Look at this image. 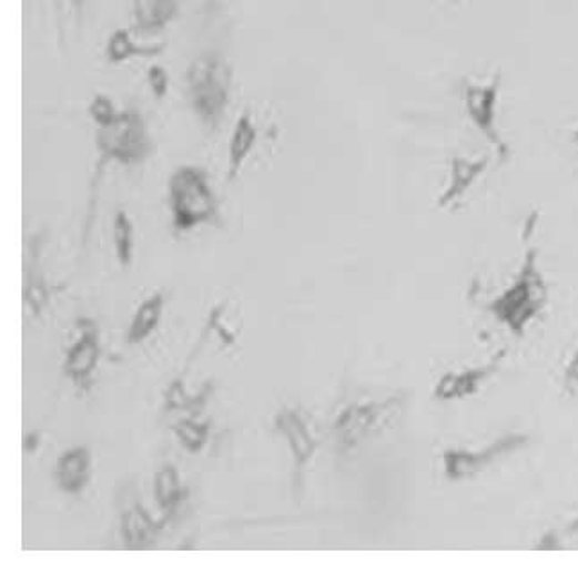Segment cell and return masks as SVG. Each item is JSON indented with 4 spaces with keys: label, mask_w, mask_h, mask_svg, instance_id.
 <instances>
[{
    "label": "cell",
    "mask_w": 578,
    "mask_h": 572,
    "mask_svg": "<svg viewBox=\"0 0 578 572\" xmlns=\"http://www.w3.org/2000/svg\"><path fill=\"white\" fill-rule=\"evenodd\" d=\"M212 384L204 385L200 392L192 394L186 392L185 385L181 384L180 379H176L174 384L169 387L168 394H165V408L169 411H189V413H197L201 408L206 405L212 394Z\"/></svg>",
    "instance_id": "19"
},
{
    "label": "cell",
    "mask_w": 578,
    "mask_h": 572,
    "mask_svg": "<svg viewBox=\"0 0 578 572\" xmlns=\"http://www.w3.org/2000/svg\"><path fill=\"white\" fill-rule=\"evenodd\" d=\"M500 75L489 83H466L463 86V101L466 115L475 130L496 149L501 160L509 156V147L498 130V102H500Z\"/></svg>",
    "instance_id": "7"
},
{
    "label": "cell",
    "mask_w": 578,
    "mask_h": 572,
    "mask_svg": "<svg viewBox=\"0 0 578 572\" xmlns=\"http://www.w3.org/2000/svg\"><path fill=\"white\" fill-rule=\"evenodd\" d=\"M90 0H70V4H72V8H74L75 13H78V17H81L83 14L84 8H87V4H89Z\"/></svg>",
    "instance_id": "27"
},
{
    "label": "cell",
    "mask_w": 578,
    "mask_h": 572,
    "mask_svg": "<svg viewBox=\"0 0 578 572\" xmlns=\"http://www.w3.org/2000/svg\"><path fill=\"white\" fill-rule=\"evenodd\" d=\"M180 11V0H131L134 31L142 37L165 31Z\"/></svg>",
    "instance_id": "12"
},
{
    "label": "cell",
    "mask_w": 578,
    "mask_h": 572,
    "mask_svg": "<svg viewBox=\"0 0 578 572\" xmlns=\"http://www.w3.org/2000/svg\"><path fill=\"white\" fill-rule=\"evenodd\" d=\"M169 210L172 229L186 235L219 221V198L209 172L195 165H181L169 177Z\"/></svg>",
    "instance_id": "2"
},
{
    "label": "cell",
    "mask_w": 578,
    "mask_h": 572,
    "mask_svg": "<svg viewBox=\"0 0 578 572\" xmlns=\"http://www.w3.org/2000/svg\"><path fill=\"white\" fill-rule=\"evenodd\" d=\"M47 303H49V288H47L45 282L42 277L38 282H34L33 277H29L28 288H26V305H28V308L38 317L42 314Z\"/></svg>",
    "instance_id": "23"
},
{
    "label": "cell",
    "mask_w": 578,
    "mask_h": 572,
    "mask_svg": "<svg viewBox=\"0 0 578 572\" xmlns=\"http://www.w3.org/2000/svg\"><path fill=\"white\" fill-rule=\"evenodd\" d=\"M256 142H258V127L255 124V116L251 115L250 111H244L236 119L227 143V183H233L241 176L245 162L255 151Z\"/></svg>",
    "instance_id": "14"
},
{
    "label": "cell",
    "mask_w": 578,
    "mask_h": 572,
    "mask_svg": "<svg viewBox=\"0 0 578 572\" xmlns=\"http://www.w3.org/2000/svg\"><path fill=\"white\" fill-rule=\"evenodd\" d=\"M148 84L156 101L168 99L169 90H171V75H169L168 69L162 65L149 67Z\"/></svg>",
    "instance_id": "24"
},
{
    "label": "cell",
    "mask_w": 578,
    "mask_h": 572,
    "mask_svg": "<svg viewBox=\"0 0 578 572\" xmlns=\"http://www.w3.org/2000/svg\"><path fill=\"white\" fill-rule=\"evenodd\" d=\"M186 101L204 130L217 131L232 102L233 67L219 51H203L185 72Z\"/></svg>",
    "instance_id": "1"
},
{
    "label": "cell",
    "mask_w": 578,
    "mask_h": 572,
    "mask_svg": "<svg viewBox=\"0 0 578 572\" xmlns=\"http://www.w3.org/2000/svg\"><path fill=\"white\" fill-rule=\"evenodd\" d=\"M548 300V288L537 267V249H528L518 276L487 309L501 326L516 337H523L528 326L539 317Z\"/></svg>",
    "instance_id": "3"
},
{
    "label": "cell",
    "mask_w": 578,
    "mask_h": 572,
    "mask_svg": "<svg viewBox=\"0 0 578 572\" xmlns=\"http://www.w3.org/2000/svg\"><path fill=\"white\" fill-rule=\"evenodd\" d=\"M57 483L61 492L65 494L78 496L87 489L92 478V452L84 446H75V448L67 449L61 452L58 458Z\"/></svg>",
    "instance_id": "11"
},
{
    "label": "cell",
    "mask_w": 578,
    "mask_h": 572,
    "mask_svg": "<svg viewBox=\"0 0 578 572\" xmlns=\"http://www.w3.org/2000/svg\"><path fill=\"white\" fill-rule=\"evenodd\" d=\"M454 2H460V0H454Z\"/></svg>",
    "instance_id": "29"
},
{
    "label": "cell",
    "mask_w": 578,
    "mask_h": 572,
    "mask_svg": "<svg viewBox=\"0 0 578 572\" xmlns=\"http://www.w3.org/2000/svg\"><path fill=\"white\" fill-rule=\"evenodd\" d=\"M565 381L571 392H578V349L566 365Z\"/></svg>",
    "instance_id": "25"
},
{
    "label": "cell",
    "mask_w": 578,
    "mask_h": 572,
    "mask_svg": "<svg viewBox=\"0 0 578 572\" xmlns=\"http://www.w3.org/2000/svg\"><path fill=\"white\" fill-rule=\"evenodd\" d=\"M168 518L163 521H154L148 510L140 503L125 508L121 515V533L124 544L130 550H144L154 544L158 533L163 530Z\"/></svg>",
    "instance_id": "15"
},
{
    "label": "cell",
    "mask_w": 578,
    "mask_h": 572,
    "mask_svg": "<svg viewBox=\"0 0 578 572\" xmlns=\"http://www.w3.org/2000/svg\"><path fill=\"white\" fill-rule=\"evenodd\" d=\"M174 435L185 451H189L190 454H200L209 443L210 425L203 420L186 417L174 425Z\"/></svg>",
    "instance_id": "21"
},
{
    "label": "cell",
    "mask_w": 578,
    "mask_h": 572,
    "mask_svg": "<svg viewBox=\"0 0 578 572\" xmlns=\"http://www.w3.org/2000/svg\"><path fill=\"white\" fill-rule=\"evenodd\" d=\"M402 407L399 397L384 402H356L344 408L334 425V437L341 451H352L387 425Z\"/></svg>",
    "instance_id": "5"
},
{
    "label": "cell",
    "mask_w": 578,
    "mask_h": 572,
    "mask_svg": "<svg viewBox=\"0 0 578 572\" xmlns=\"http://www.w3.org/2000/svg\"><path fill=\"white\" fill-rule=\"evenodd\" d=\"M95 149L101 172L108 163H119L122 166L142 165L153 156L156 143L142 111L125 108L113 124L98 127Z\"/></svg>",
    "instance_id": "4"
},
{
    "label": "cell",
    "mask_w": 578,
    "mask_h": 572,
    "mask_svg": "<svg viewBox=\"0 0 578 572\" xmlns=\"http://www.w3.org/2000/svg\"><path fill=\"white\" fill-rule=\"evenodd\" d=\"M183 498H185V490H183L176 467L171 463L160 467V471L154 476V499H156L158 507L172 515Z\"/></svg>",
    "instance_id": "18"
},
{
    "label": "cell",
    "mask_w": 578,
    "mask_h": 572,
    "mask_svg": "<svg viewBox=\"0 0 578 572\" xmlns=\"http://www.w3.org/2000/svg\"><path fill=\"white\" fill-rule=\"evenodd\" d=\"M121 111L116 110L115 102L112 98H108L107 93H98L93 95L89 104L90 121L98 127H108L116 121Z\"/></svg>",
    "instance_id": "22"
},
{
    "label": "cell",
    "mask_w": 578,
    "mask_h": 572,
    "mask_svg": "<svg viewBox=\"0 0 578 572\" xmlns=\"http://www.w3.org/2000/svg\"><path fill=\"white\" fill-rule=\"evenodd\" d=\"M163 309H165V297L160 292L145 297L140 303L131 319L130 329H128V341L131 346L142 344L156 331L158 326L162 323Z\"/></svg>",
    "instance_id": "17"
},
{
    "label": "cell",
    "mask_w": 578,
    "mask_h": 572,
    "mask_svg": "<svg viewBox=\"0 0 578 572\" xmlns=\"http://www.w3.org/2000/svg\"><path fill=\"white\" fill-rule=\"evenodd\" d=\"M101 355L99 324L89 317L79 319L75 323L74 341L67 347L63 375L74 384V387H89L93 372L98 370Z\"/></svg>",
    "instance_id": "8"
},
{
    "label": "cell",
    "mask_w": 578,
    "mask_h": 572,
    "mask_svg": "<svg viewBox=\"0 0 578 572\" xmlns=\"http://www.w3.org/2000/svg\"><path fill=\"white\" fill-rule=\"evenodd\" d=\"M113 245L122 267H130L134 258V226L125 210H116L113 217Z\"/></svg>",
    "instance_id": "20"
},
{
    "label": "cell",
    "mask_w": 578,
    "mask_h": 572,
    "mask_svg": "<svg viewBox=\"0 0 578 572\" xmlns=\"http://www.w3.org/2000/svg\"><path fill=\"white\" fill-rule=\"evenodd\" d=\"M274 426H276V431L283 435V439L287 440L297 469L308 466L317 451V440L300 411L294 408H283L274 417Z\"/></svg>",
    "instance_id": "10"
},
{
    "label": "cell",
    "mask_w": 578,
    "mask_h": 572,
    "mask_svg": "<svg viewBox=\"0 0 578 572\" xmlns=\"http://www.w3.org/2000/svg\"><path fill=\"white\" fill-rule=\"evenodd\" d=\"M575 142H577V145H578V130L575 131Z\"/></svg>",
    "instance_id": "28"
},
{
    "label": "cell",
    "mask_w": 578,
    "mask_h": 572,
    "mask_svg": "<svg viewBox=\"0 0 578 572\" xmlns=\"http://www.w3.org/2000/svg\"><path fill=\"white\" fill-rule=\"evenodd\" d=\"M489 166L487 157L480 160H469V157L457 156L449 163L448 185L439 197V208H449L458 201L466 197L467 192L473 185L484 176V172Z\"/></svg>",
    "instance_id": "13"
},
{
    "label": "cell",
    "mask_w": 578,
    "mask_h": 572,
    "mask_svg": "<svg viewBox=\"0 0 578 572\" xmlns=\"http://www.w3.org/2000/svg\"><path fill=\"white\" fill-rule=\"evenodd\" d=\"M38 448H40V435H26V440H23V449H26V452H29V454H33L34 451H38Z\"/></svg>",
    "instance_id": "26"
},
{
    "label": "cell",
    "mask_w": 578,
    "mask_h": 572,
    "mask_svg": "<svg viewBox=\"0 0 578 572\" xmlns=\"http://www.w3.org/2000/svg\"><path fill=\"white\" fill-rule=\"evenodd\" d=\"M528 440L530 439L527 435L510 433L477 451L475 449H446L443 452V471H445L446 480L452 483L471 480L501 458L527 448Z\"/></svg>",
    "instance_id": "6"
},
{
    "label": "cell",
    "mask_w": 578,
    "mask_h": 572,
    "mask_svg": "<svg viewBox=\"0 0 578 572\" xmlns=\"http://www.w3.org/2000/svg\"><path fill=\"white\" fill-rule=\"evenodd\" d=\"M505 355H507V351L501 349L486 365L455 370V372L452 370V372L440 376L439 381L434 387L435 399H439V401H463V399L480 392L481 385L500 370Z\"/></svg>",
    "instance_id": "9"
},
{
    "label": "cell",
    "mask_w": 578,
    "mask_h": 572,
    "mask_svg": "<svg viewBox=\"0 0 578 572\" xmlns=\"http://www.w3.org/2000/svg\"><path fill=\"white\" fill-rule=\"evenodd\" d=\"M168 49V43H153V45H140L134 42L128 29H115L110 37H108L107 45H104V55H107L108 63L112 65H122L134 58H158L162 55Z\"/></svg>",
    "instance_id": "16"
}]
</instances>
